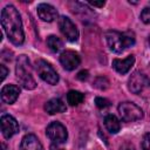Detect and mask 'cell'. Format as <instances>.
<instances>
[{"mask_svg":"<svg viewBox=\"0 0 150 150\" xmlns=\"http://www.w3.org/2000/svg\"><path fill=\"white\" fill-rule=\"evenodd\" d=\"M1 25L8 40L13 45L20 46L23 43L25 34L22 28V21L18 9L14 6L8 5L1 11Z\"/></svg>","mask_w":150,"mask_h":150,"instance_id":"obj_1","label":"cell"},{"mask_svg":"<svg viewBox=\"0 0 150 150\" xmlns=\"http://www.w3.org/2000/svg\"><path fill=\"white\" fill-rule=\"evenodd\" d=\"M105 40L109 49L114 53L120 54L135 43V35L132 32L121 33L116 30H109L105 34Z\"/></svg>","mask_w":150,"mask_h":150,"instance_id":"obj_2","label":"cell"},{"mask_svg":"<svg viewBox=\"0 0 150 150\" xmlns=\"http://www.w3.org/2000/svg\"><path fill=\"white\" fill-rule=\"evenodd\" d=\"M15 75L19 83L27 90L34 89L36 87V82L32 74V66L26 55H20L16 60Z\"/></svg>","mask_w":150,"mask_h":150,"instance_id":"obj_3","label":"cell"},{"mask_svg":"<svg viewBox=\"0 0 150 150\" xmlns=\"http://www.w3.org/2000/svg\"><path fill=\"white\" fill-rule=\"evenodd\" d=\"M118 114L124 122H135L143 117V110L132 102H122L118 105Z\"/></svg>","mask_w":150,"mask_h":150,"instance_id":"obj_4","label":"cell"},{"mask_svg":"<svg viewBox=\"0 0 150 150\" xmlns=\"http://www.w3.org/2000/svg\"><path fill=\"white\" fill-rule=\"evenodd\" d=\"M35 68H36V71L39 74V76L47 83L54 86L59 82V75L56 73V70L53 68V66L45 61V60H36L35 62Z\"/></svg>","mask_w":150,"mask_h":150,"instance_id":"obj_5","label":"cell"},{"mask_svg":"<svg viewBox=\"0 0 150 150\" xmlns=\"http://www.w3.org/2000/svg\"><path fill=\"white\" fill-rule=\"evenodd\" d=\"M46 134L49 137V139L54 144H57V145L64 143L68 138V132H67L66 127L57 121L48 124V127L46 129Z\"/></svg>","mask_w":150,"mask_h":150,"instance_id":"obj_6","label":"cell"},{"mask_svg":"<svg viewBox=\"0 0 150 150\" xmlns=\"http://www.w3.org/2000/svg\"><path fill=\"white\" fill-rule=\"evenodd\" d=\"M149 86H150V80L148 79L146 75H144L141 71H134L128 81L129 90L134 94H139Z\"/></svg>","mask_w":150,"mask_h":150,"instance_id":"obj_7","label":"cell"},{"mask_svg":"<svg viewBox=\"0 0 150 150\" xmlns=\"http://www.w3.org/2000/svg\"><path fill=\"white\" fill-rule=\"evenodd\" d=\"M59 28L61 30V33L63 34V36L70 41L74 42L79 39V30L76 28V26L74 25V22L68 18V16H60L59 19Z\"/></svg>","mask_w":150,"mask_h":150,"instance_id":"obj_8","label":"cell"},{"mask_svg":"<svg viewBox=\"0 0 150 150\" xmlns=\"http://www.w3.org/2000/svg\"><path fill=\"white\" fill-rule=\"evenodd\" d=\"M0 124H1V132L5 138L9 139L13 137L15 134L19 132V124L16 120L11 116V115H2L0 118Z\"/></svg>","mask_w":150,"mask_h":150,"instance_id":"obj_9","label":"cell"},{"mask_svg":"<svg viewBox=\"0 0 150 150\" xmlns=\"http://www.w3.org/2000/svg\"><path fill=\"white\" fill-rule=\"evenodd\" d=\"M60 62L64 69L74 70L75 68H77L80 66L81 59L77 55V53H75L73 50H64L60 55Z\"/></svg>","mask_w":150,"mask_h":150,"instance_id":"obj_10","label":"cell"},{"mask_svg":"<svg viewBox=\"0 0 150 150\" xmlns=\"http://www.w3.org/2000/svg\"><path fill=\"white\" fill-rule=\"evenodd\" d=\"M20 89L15 84H6L1 89V101L7 104H12L19 97Z\"/></svg>","mask_w":150,"mask_h":150,"instance_id":"obj_11","label":"cell"},{"mask_svg":"<svg viewBox=\"0 0 150 150\" xmlns=\"http://www.w3.org/2000/svg\"><path fill=\"white\" fill-rule=\"evenodd\" d=\"M38 15L42 21L46 22H52L57 18V12L56 9L48 4H40L38 6Z\"/></svg>","mask_w":150,"mask_h":150,"instance_id":"obj_12","label":"cell"},{"mask_svg":"<svg viewBox=\"0 0 150 150\" xmlns=\"http://www.w3.org/2000/svg\"><path fill=\"white\" fill-rule=\"evenodd\" d=\"M20 150H45V149L35 135L28 134L23 136V138L21 139Z\"/></svg>","mask_w":150,"mask_h":150,"instance_id":"obj_13","label":"cell"},{"mask_svg":"<svg viewBox=\"0 0 150 150\" xmlns=\"http://www.w3.org/2000/svg\"><path fill=\"white\" fill-rule=\"evenodd\" d=\"M134 63H135V56L134 55H129L128 57H125L123 60H121V59L112 60V67H114V69L117 73L122 74V75L123 74H127L130 70V68L134 66Z\"/></svg>","mask_w":150,"mask_h":150,"instance_id":"obj_14","label":"cell"},{"mask_svg":"<svg viewBox=\"0 0 150 150\" xmlns=\"http://www.w3.org/2000/svg\"><path fill=\"white\" fill-rule=\"evenodd\" d=\"M66 109H67L66 104H64L63 101L60 100V98H52V100H49V101L45 104V110H46L48 114H50V115L64 112Z\"/></svg>","mask_w":150,"mask_h":150,"instance_id":"obj_15","label":"cell"},{"mask_svg":"<svg viewBox=\"0 0 150 150\" xmlns=\"http://www.w3.org/2000/svg\"><path fill=\"white\" fill-rule=\"evenodd\" d=\"M104 125L107 128V130L110 132V134H117L121 129V124H120V121L116 116L114 115H108L105 116L104 118Z\"/></svg>","mask_w":150,"mask_h":150,"instance_id":"obj_16","label":"cell"},{"mask_svg":"<svg viewBox=\"0 0 150 150\" xmlns=\"http://www.w3.org/2000/svg\"><path fill=\"white\" fill-rule=\"evenodd\" d=\"M83 100H84L83 94L77 90H69L67 94V102L70 105H79L80 103H82Z\"/></svg>","mask_w":150,"mask_h":150,"instance_id":"obj_17","label":"cell"},{"mask_svg":"<svg viewBox=\"0 0 150 150\" xmlns=\"http://www.w3.org/2000/svg\"><path fill=\"white\" fill-rule=\"evenodd\" d=\"M47 46L48 48L52 50V52H59L62 47H63V43L61 41L60 38H57L56 35H50L47 38Z\"/></svg>","mask_w":150,"mask_h":150,"instance_id":"obj_18","label":"cell"},{"mask_svg":"<svg viewBox=\"0 0 150 150\" xmlns=\"http://www.w3.org/2000/svg\"><path fill=\"white\" fill-rule=\"evenodd\" d=\"M141 146H142V150H150V132H146L143 136Z\"/></svg>","mask_w":150,"mask_h":150,"instance_id":"obj_19","label":"cell"},{"mask_svg":"<svg viewBox=\"0 0 150 150\" xmlns=\"http://www.w3.org/2000/svg\"><path fill=\"white\" fill-rule=\"evenodd\" d=\"M141 20L144 23H150V6L145 7L141 13Z\"/></svg>","mask_w":150,"mask_h":150,"instance_id":"obj_20","label":"cell"},{"mask_svg":"<svg viewBox=\"0 0 150 150\" xmlns=\"http://www.w3.org/2000/svg\"><path fill=\"white\" fill-rule=\"evenodd\" d=\"M95 103L98 108H107L109 105V101L105 100V98H102V97H96L95 98Z\"/></svg>","mask_w":150,"mask_h":150,"instance_id":"obj_21","label":"cell"},{"mask_svg":"<svg viewBox=\"0 0 150 150\" xmlns=\"http://www.w3.org/2000/svg\"><path fill=\"white\" fill-rule=\"evenodd\" d=\"M0 71H1V74H0L1 75V81H4L7 76V74H8V69L4 64H0Z\"/></svg>","mask_w":150,"mask_h":150,"instance_id":"obj_22","label":"cell"},{"mask_svg":"<svg viewBox=\"0 0 150 150\" xmlns=\"http://www.w3.org/2000/svg\"><path fill=\"white\" fill-rule=\"evenodd\" d=\"M77 79L81 80V81H84L88 79V71L87 70H81L79 74H77Z\"/></svg>","mask_w":150,"mask_h":150,"instance_id":"obj_23","label":"cell"},{"mask_svg":"<svg viewBox=\"0 0 150 150\" xmlns=\"http://www.w3.org/2000/svg\"><path fill=\"white\" fill-rule=\"evenodd\" d=\"M88 4L91 6H95V7H103L105 2L104 1H89Z\"/></svg>","mask_w":150,"mask_h":150,"instance_id":"obj_24","label":"cell"},{"mask_svg":"<svg viewBox=\"0 0 150 150\" xmlns=\"http://www.w3.org/2000/svg\"><path fill=\"white\" fill-rule=\"evenodd\" d=\"M120 150H135V148H134V145H131V144H129V143H125V144H123V145L121 146Z\"/></svg>","mask_w":150,"mask_h":150,"instance_id":"obj_25","label":"cell"},{"mask_svg":"<svg viewBox=\"0 0 150 150\" xmlns=\"http://www.w3.org/2000/svg\"><path fill=\"white\" fill-rule=\"evenodd\" d=\"M50 150H63V149L59 148L57 144H52V145H50Z\"/></svg>","mask_w":150,"mask_h":150,"instance_id":"obj_26","label":"cell"},{"mask_svg":"<svg viewBox=\"0 0 150 150\" xmlns=\"http://www.w3.org/2000/svg\"><path fill=\"white\" fill-rule=\"evenodd\" d=\"M148 42H149V46H150V38H149V40H148Z\"/></svg>","mask_w":150,"mask_h":150,"instance_id":"obj_27","label":"cell"}]
</instances>
